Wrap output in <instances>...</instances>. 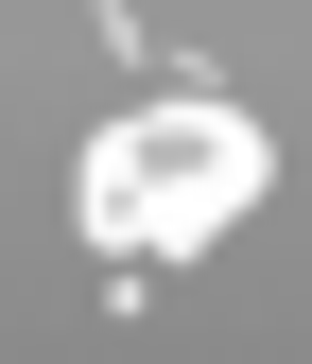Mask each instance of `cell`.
Here are the masks:
<instances>
[{"label":"cell","mask_w":312,"mask_h":364,"mask_svg":"<svg viewBox=\"0 0 312 364\" xmlns=\"http://www.w3.org/2000/svg\"><path fill=\"white\" fill-rule=\"evenodd\" d=\"M243 191H260V139L226 105H139L87 139V243L104 260H191L208 225H243Z\"/></svg>","instance_id":"1"}]
</instances>
